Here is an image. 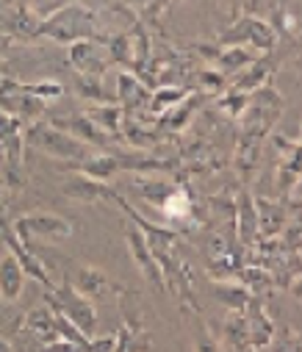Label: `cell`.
I'll list each match as a JSON object with an SVG mask.
<instances>
[{"mask_svg":"<svg viewBox=\"0 0 302 352\" xmlns=\"http://www.w3.org/2000/svg\"><path fill=\"white\" fill-rule=\"evenodd\" d=\"M94 23L97 14L91 9H86L83 3H69L39 23L36 39H53L58 45H72L80 39H103Z\"/></svg>","mask_w":302,"mask_h":352,"instance_id":"6da1fadb","label":"cell"},{"mask_svg":"<svg viewBox=\"0 0 302 352\" xmlns=\"http://www.w3.org/2000/svg\"><path fill=\"white\" fill-rule=\"evenodd\" d=\"M23 144L28 150H36V153H45L50 158H61L67 164H75V161H83L86 155H91L94 150L86 147L83 142H78L75 136L53 128L50 122L39 120V122H31V125H23Z\"/></svg>","mask_w":302,"mask_h":352,"instance_id":"7a4b0ae2","label":"cell"},{"mask_svg":"<svg viewBox=\"0 0 302 352\" xmlns=\"http://www.w3.org/2000/svg\"><path fill=\"white\" fill-rule=\"evenodd\" d=\"M45 302H47L50 311H56L64 319H69L83 336H89V338L97 336V308H94V302L89 297H83L69 283V278H64L58 286L47 289L45 292Z\"/></svg>","mask_w":302,"mask_h":352,"instance_id":"3957f363","label":"cell"},{"mask_svg":"<svg viewBox=\"0 0 302 352\" xmlns=\"http://www.w3.org/2000/svg\"><path fill=\"white\" fill-rule=\"evenodd\" d=\"M280 111H283V98L272 89V86H261V89L250 92L247 109L241 114V139L263 142V136L277 122Z\"/></svg>","mask_w":302,"mask_h":352,"instance_id":"277c9868","label":"cell"},{"mask_svg":"<svg viewBox=\"0 0 302 352\" xmlns=\"http://www.w3.org/2000/svg\"><path fill=\"white\" fill-rule=\"evenodd\" d=\"M277 42V34L269 23H263L261 17H241L230 31H225L219 36V47H233V45H252L255 50L269 53Z\"/></svg>","mask_w":302,"mask_h":352,"instance_id":"5b68a950","label":"cell"},{"mask_svg":"<svg viewBox=\"0 0 302 352\" xmlns=\"http://www.w3.org/2000/svg\"><path fill=\"white\" fill-rule=\"evenodd\" d=\"M14 233L23 244H34V239H69L72 222L58 214H25L14 222Z\"/></svg>","mask_w":302,"mask_h":352,"instance_id":"8992f818","label":"cell"},{"mask_svg":"<svg viewBox=\"0 0 302 352\" xmlns=\"http://www.w3.org/2000/svg\"><path fill=\"white\" fill-rule=\"evenodd\" d=\"M0 236H3V244L9 247V255H14V258H17V263L23 267L25 278L36 280V283H39V286H45V289H53V278H50L47 267L39 261V255H36L28 244H23V241H20V236L14 233V228H12L9 222H0Z\"/></svg>","mask_w":302,"mask_h":352,"instance_id":"52a82bcc","label":"cell"},{"mask_svg":"<svg viewBox=\"0 0 302 352\" xmlns=\"http://www.w3.org/2000/svg\"><path fill=\"white\" fill-rule=\"evenodd\" d=\"M103 39H80V42L67 45L69 47V64L78 69V75L100 78L111 67V58H109V50L103 45Z\"/></svg>","mask_w":302,"mask_h":352,"instance_id":"ba28073f","label":"cell"},{"mask_svg":"<svg viewBox=\"0 0 302 352\" xmlns=\"http://www.w3.org/2000/svg\"><path fill=\"white\" fill-rule=\"evenodd\" d=\"M125 239H128V250H131V255H133V261H136V267L142 270V275L153 283L155 292H166L164 272H161V267H158V261L153 258V252H150V247H147L142 230H139L133 222L125 225Z\"/></svg>","mask_w":302,"mask_h":352,"instance_id":"9c48e42d","label":"cell"},{"mask_svg":"<svg viewBox=\"0 0 302 352\" xmlns=\"http://www.w3.org/2000/svg\"><path fill=\"white\" fill-rule=\"evenodd\" d=\"M244 314V322H247V333H250V346L252 349H263V346H269L272 341H274V322H272V316H269V311H266V302H263V297H250V302H247V308L241 311Z\"/></svg>","mask_w":302,"mask_h":352,"instance_id":"30bf717a","label":"cell"},{"mask_svg":"<svg viewBox=\"0 0 302 352\" xmlns=\"http://www.w3.org/2000/svg\"><path fill=\"white\" fill-rule=\"evenodd\" d=\"M50 125L58 128V131H64V133H69V136H75L78 142H83V144L91 147V150H109V147L114 144V139L106 136L86 114H80V117H67V120H50Z\"/></svg>","mask_w":302,"mask_h":352,"instance_id":"8fae6325","label":"cell"},{"mask_svg":"<svg viewBox=\"0 0 302 352\" xmlns=\"http://www.w3.org/2000/svg\"><path fill=\"white\" fill-rule=\"evenodd\" d=\"M61 192L67 200H75V203H103V200L117 197V189H111L109 184L86 178V175H75V172H72V178H67Z\"/></svg>","mask_w":302,"mask_h":352,"instance_id":"7c38bea8","label":"cell"},{"mask_svg":"<svg viewBox=\"0 0 302 352\" xmlns=\"http://www.w3.org/2000/svg\"><path fill=\"white\" fill-rule=\"evenodd\" d=\"M67 172H75V175H86V178H94V181H103L109 184L114 175L120 172V164H117V155L114 153H91L86 155L83 161H75V164H64Z\"/></svg>","mask_w":302,"mask_h":352,"instance_id":"4fadbf2b","label":"cell"},{"mask_svg":"<svg viewBox=\"0 0 302 352\" xmlns=\"http://www.w3.org/2000/svg\"><path fill=\"white\" fill-rule=\"evenodd\" d=\"M72 267H75V280H69V283L89 300H94L100 294H109V292H122L120 286H114L106 278V272H100L97 267H89V263H72Z\"/></svg>","mask_w":302,"mask_h":352,"instance_id":"5bb4252c","label":"cell"},{"mask_svg":"<svg viewBox=\"0 0 302 352\" xmlns=\"http://www.w3.org/2000/svg\"><path fill=\"white\" fill-rule=\"evenodd\" d=\"M20 330H25L39 346H47L53 341H58V333H56V319H53V311L45 305V308H34L28 311L20 322Z\"/></svg>","mask_w":302,"mask_h":352,"instance_id":"9a60e30c","label":"cell"},{"mask_svg":"<svg viewBox=\"0 0 302 352\" xmlns=\"http://www.w3.org/2000/svg\"><path fill=\"white\" fill-rule=\"evenodd\" d=\"M117 86H120L117 100H120V109H122L125 117H133L136 109H142L144 103H150V89L139 80V75H133V72H120Z\"/></svg>","mask_w":302,"mask_h":352,"instance_id":"2e32d148","label":"cell"},{"mask_svg":"<svg viewBox=\"0 0 302 352\" xmlns=\"http://www.w3.org/2000/svg\"><path fill=\"white\" fill-rule=\"evenodd\" d=\"M236 239L244 250H250L258 239V214H255V200L250 197V192H241L236 203Z\"/></svg>","mask_w":302,"mask_h":352,"instance_id":"e0dca14e","label":"cell"},{"mask_svg":"<svg viewBox=\"0 0 302 352\" xmlns=\"http://www.w3.org/2000/svg\"><path fill=\"white\" fill-rule=\"evenodd\" d=\"M255 214H258V236L261 239H277L285 230L288 217H285V208L280 203L258 197L255 200Z\"/></svg>","mask_w":302,"mask_h":352,"instance_id":"ac0fdd59","label":"cell"},{"mask_svg":"<svg viewBox=\"0 0 302 352\" xmlns=\"http://www.w3.org/2000/svg\"><path fill=\"white\" fill-rule=\"evenodd\" d=\"M39 17L28 9V6H14L6 20L0 23V31L12 39H36V31H39Z\"/></svg>","mask_w":302,"mask_h":352,"instance_id":"d6986e66","label":"cell"},{"mask_svg":"<svg viewBox=\"0 0 302 352\" xmlns=\"http://www.w3.org/2000/svg\"><path fill=\"white\" fill-rule=\"evenodd\" d=\"M23 283H25V272L17 263V258L14 255H3L0 258V297H3V302L20 300Z\"/></svg>","mask_w":302,"mask_h":352,"instance_id":"ffe728a7","label":"cell"},{"mask_svg":"<svg viewBox=\"0 0 302 352\" xmlns=\"http://www.w3.org/2000/svg\"><path fill=\"white\" fill-rule=\"evenodd\" d=\"M252 61H258V50H250V47H241V45H233V47H219V53L214 56V69H219L225 78L244 67H250Z\"/></svg>","mask_w":302,"mask_h":352,"instance_id":"44dd1931","label":"cell"},{"mask_svg":"<svg viewBox=\"0 0 302 352\" xmlns=\"http://www.w3.org/2000/svg\"><path fill=\"white\" fill-rule=\"evenodd\" d=\"M203 103H206V98H203V95H191V98L186 95L177 106H172L169 111H164V114H161V125H158V128L164 131V128L169 125V131H183V128L188 125L191 114H194L199 106H203Z\"/></svg>","mask_w":302,"mask_h":352,"instance_id":"7402d4cb","label":"cell"},{"mask_svg":"<svg viewBox=\"0 0 302 352\" xmlns=\"http://www.w3.org/2000/svg\"><path fill=\"white\" fill-rule=\"evenodd\" d=\"M86 117H89L100 131H103L106 136H111V139L120 136V128H122V120H125V114H122V109H120L117 103L94 106V109L86 111Z\"/></svg>","mask_w":302,"mask_h":352,"instance_id":"603a6c76","label":"cell"},{"mask_svg":"<svg viewBox=\"0 0 302 352\" xmlns=\"http://www.w3.org/2000/svg\"><path fill=\"white\" fill-rule=\"evenodd\" d=\"M269 72H272V69H269L266 61H252L250 67H244V69H239V72L233 75V89L250 95V92L261 89V86H266Z\"/></svg>","mask_w":302,"mask_h":352,"instance_id":"cb8c5ba5","label":"cell"},{"mask_svg":"<svg viewBox=\"0 0 302 352\" xmlns=\"http://www.w3.org/2000/svg\"><path fill=\"white\" fill-rule=\"evenodd\" d=\"M75 95L91 103H117V98L111 92L103 89V80L94 78V75H75Z\"/></svg>","mask_w":302,"mask_h":352,"instance_id":"d4e9b609","label":"cell"},{"mask_svg":"<svg viewBox=\"0 0 302 352\" xmlns=\"http://www.w3.org/2000/svg\"><path fill=\"white\" fill-rule=\"evenodd\" d=\"M133 189L142 195V200H147L150 206H155V208H164V203L172 197V192L177 189L175 184H169V181H155V178H150V181H133Z\"/></svg>","mask_w":302,"mask_h":352,"instance_id":"484cf974","label":"cell"},{"mask_svg":"<svg viewBox=\"0 0 302 352\" xmlns=\"http://www.w3.org/2000/svg\"><path fill=\"white\" fill-rule=\"evenodd\" d=\"M211 289H214V297H217L230 314H241V311L247 308L250 297H252L244 286H233V283H214Z\"/></svg>","mask_w":302,"mask_h":352,"instance_id":"4316f807","label":"cell"},{"mask_svg":"<svg viewBox=\"0 0 302 352\" xmlns=\"http://www.w3.org/2000/svg\"><path fill=\"white\" fill-rule=\"evenodd\" d=\"M188 95V89H183V86H158V89L150 92V111L155 117H161L164 111H169L172 106H177L183 98Z\"/></svg>","mask_w":302,"mask_h":352,"instance_id":"83f0119b","label":"cell"},{"mask_svg":"<svg viewBox=\"0 0 302 352\" xmlns=\"http://www.w3.org/2000/svg\"><path fill=\"white\" fill-rule=\"evenodd\" d=\"M222 330H225V341L230 344L233 352H244V349H250V333H247L244 314H228Z\"/></svg>","mask_w":302,"mask_h":352,"instance_id":"f1b7e54d","label":"cell"},{"mask_svg":"<svg viewBox=\"0 0 302 352\" xmlns=\"http://www.w3.org/2000/svg\"><path fill=\"white\" fill-rule=\"evenodd\" d=\"M103 45H106V50H109L111 64L133 67V42H131V34H114V36H106Z\"/></svg>","mask_w":302,"mask_h":352,"instance_id":"f546056e","label":"cell"},{"mask_svg":"<svg viewBox=\"0 0 302 352\" xmlns=\"http://www.w3.org/2000/svg\"><path fill=\"white\" fill-rule=\"evenodd\" d=\"M153 341L147 336V330H131L122 324V330L117 333V344L114 352H150Z\"/></svg>","mask_w":302,"mask_h":352,"instance_id":"4dcf8cb0","label":"cell"},{"mask_svg":"<svg viewBox=\"0 0 302 352\" xmlns=\"http://www.w3.org/2000/svg\"><path fill=\"white\" fill-rule=\"evenodd\" d=\"M197 89H203V92H222V86H225V75L219 72V69H214V67H203V69H197Z\"/></svg>","mask_w":302,"mask_h":352,"instance_id":"1f68e13d","label":"cell"},{"mask_svg":"<svg viewBox=\"0 0 302 352\" xmlns=\"http://www.w3.org/2000/svg\"><path fill=\"white\" fill-rule=\"evenodd\" d=\"M247 100H250V95H244V92H239V89H228V92L217 100V106H219V111H225V114H230V117H241L244 109H247Z\"/></svg>","mask_w":302,"mask_h":352,"instance_id":"d6a6232c","label":"cell"},{"mask_svg":"<svg viewBox=\"0 0 302 352\" xmlns=\"http://www.w3.org/2000/svg\"><path fill=\"white\" fill-rule=\"evenodd\" d=\"M23 89L28 92V95H34V98H39V100H58L61 95H64V86L61 83H56V80H39V83H23Z\"/></svg>","mask_w":302,"mask_h":352,"instance_id":"836d02e7","label":"cell"},{"mask_svg":"<svg viewBox=\"0 0 302 352\" xmlns=\"http://www.w3.org/2000/svg\"><path fill=\"white\" fill-rule=\"evenodd\" d=\"M194 352H219V344H217V338L211 336V327L206 324V319H199V330H197Z\"/></svg>","mask_w":302,"mask_h":352,"instance_id":"e575fe53","label":"cell"},{"mask_svg":"<svg viewBox=\"0 0 302 352\" xmlns=\"http://www.w3.org/2000/svg\"><path fill=\"white\" fill-rule=\"evenodd\" d=\"M69 3H75V0H31L28 9H31L39 20H45V17H50L53 12H58V9L69 6Z\"/></svg>","mask_w":302,"mask_h":352,"instance_id":"d590c367","label":"cell"},{"mask_svg":"<svg viewBox=\"0 0 302 352\" xmlns=\"http://www.w3.org/2000/svg\"><path fill=\"white\" fill-rule=\"evenodd\" d=\"M277 336V333H274ZM277 352H302V344H299V336L294 330H283L277 336Z\"/></svg>","mask_w":302,"mask_h":352,"instance_id":"8d00e7d4","label":"cell"},{"mask_svg":"<svg viewBox=\"0 0 302 352\" xmlns=\"http://www.w3.org/2000/svg\"><path fill=\"white\" fill-rule=\"evenodd\" d=\"M39 352H86V349H83V346H78V344H72V341H64V338H58V341H53V344L42 346Z\"/></svg>","mask_w":302,"mask_h":352,"instance_id":"74e56055","label":"cell"},{"mask_svg":"<svg viewBox=\"0 0 302 352\" xmlns=\"http://www.w3.org/2000/svg\"><path fill=\"white\" fill-rule=\"evenodd\" d=\"M114 344H117V336L91 338V344H89V352H114Z\"/></svg>","mask_w":302,"mask_h":352,"instance_id":"f35d334b","label":"cell"},{"mask_svg":"<svg viewBox=\"0 0 302 352\" xmlns=\"http://www.w3.org/2000/svg\"><path fill=\"white\" fill-rule=\"evenodd\" d=\"M0 166H3V158H0Z\"/></svg>","mask_w":302,"mask_h":352,"instance_id":"ab89813d","label":"cell"}]
</instances>
